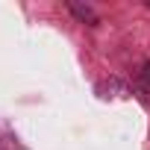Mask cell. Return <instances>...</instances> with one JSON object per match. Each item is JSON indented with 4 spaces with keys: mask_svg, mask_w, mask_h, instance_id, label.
<instances>
[{
    "mask_svg": "<svg viewBox=\"0 0 150 150\" xmlns=\"http://www.w3.org/2000/svg\"><path fill=\"white\" fill-rule=\"evenodd\" d=\"M68 6H71V12L77 15L80 21H88V24H97V15H94V12H91L88 6H80V3H68Z\"/></svg>",
    "mask_w": 150,
    "mask_h": 150,
    "instance_id": "1",
    "label": "cell"
},
{
    "mask_svg": "<svg viewBox=\"0 0 150 150\" xmlns=\"http://www.w3.org/2000/svg\"><path fill=\"white\" fill-rule=\"evenodd\" d=\"M147 6H150V0H147Z\"/></svg>",
    "mask_w": 150,
    "mask_h": 150,
    "instance_id": "2",
    "label": "cell"
}]
</instances>
